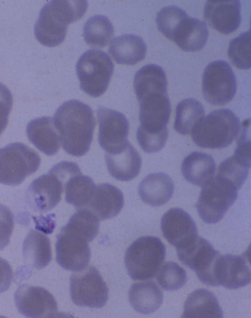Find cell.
<instances>
[{
  "label": "cell",
  "instance_id": "5",
  "mask_svg": "<svg viewBox=\"0 0 251 318\" xmlns=\"http://www.w3.org/2000/svg\"><path fill=\"white\" fill-rule=\"evenodd\" d=\"M166 248L156 237L138 238L127 248L125 263L128 274L133 280L153 278L163 263Z\"/></svg>",
  "mask_w": 251,
  "mask_h": 318
},
{
  "label": "cell",
  "instance_id": "35",
  "mask_svg": "<svg viewBox=\"0 0 251 318\" xmlns=\"http://www.w3.org/2000/svg\"><path fill=\"white\" fill-rule=\"evenodd\" d=\"M228 56L238 68L247 69L251 68L250 30L242 33L230 41Z\"/></svg>",
  "mask_w": 251,
  "mask_h": 318
},
{
  "label": "cell",
  "instance_id": "20",
  "mask_svg": "<svg viewBox=\"0 0 251 318\" xmlns=\"http://www.w3.org/2000/svg\"><path fill=\"white\" fill-rule=\"evenodd\" d=\"M105 159L109 173L112 176L119 180H131L140 173L142 159L129 142L124 149L118 153H106Z\"/></svg>",
  "mask_w": 251,
  "mask_h": 318
},
{
  "label": "cell",
  "instance_id": "14",
  "mask_svg": "<svg viewBox=\"0 0 251 318\" xmlns=\"http://www.w3.org/2000/svg\"><path fill=\"white\" fill-rule=\"evenodd\" d=\"M66 181L67 179L51 168L48 173L31 183L27 189L28 201L35 210H50L60 201Z\"/></svg>",
  "mask_w": 251,
  "mask_h": 318
},
{
  "label": "cell",
  "instance_id": "32",
  "mask_svg": "<svg viewBox=\"0 0 251 318\" xmlns=\"http://www.w3.org/2000/svg\"><path fill=\"white\" fill-rule=\"evenodd\" d=\"M251 167V159L234 153L219 165L217 175L231 182L238 190L246 180Z\"/></svg>",
  "mask_w": 251,
  "mask_h": 318
},
{
  "label": "cell",
  "instance_id": "2",
  "mask_svg": "<svg viewBox=\"0 0 251 318\" xmlns=\"http://www.w3.org/2000/svg\"><path fill=\"white\" fill-rule=\"evenodd\" d=\"M86 0H53L41 9L34 26L37 40L52 47L64 40L68 25L80 19L87 9Z\"/></svg>",
  "mask_w": 251,
  "mask_h": 318
},
{
  "label": "cell",
  "instance_id": "36",
  "mask_svg": "<svg viewBox=\"0 0 251 318\" xmlns=\"http://www.w3.org/2000/svg\"><path fill=\"white\" fill-rule=\"evenodd\" d=\"M14 225L13 213L6 206L0 204V251L9 244Z\"/></svg>",
  "mask_w": 251,
  "mask_h": 318
},
{
  "label": "cell",
  "instance_id": "31",
  "mask_svg": "<svg viewBox=\"0 0 251 318\" xmlns=\"http://www.w3.org/2000/svg\"><path fill=\"white\" fill-rule=\"evenodd\" d=\"M114 34L113 26L105 16L96 15L84 24L83 36L85 42L91 47L103 48L112 40Z\"/></svg>",
  "mask_w": 251,
  "mask_h": 318
},
{
  "label": "cell",
  "instance_id": "13",
  "mask_svg": "<svg viewBox=\"0 0 251 318\" xmlns=\"http://www.w3.org/2000/svg\"><path fill=\"white\" fill-rule=\"evenodd\" d=\"M19 312L28 318H52L57 313L53 296L44 288L26 284L20 285L14 294Z\"/></svg>",
  "mask_w": 251,
  "mask_h": 318
},
{
  "label": "cell",
  "instance_id": "10",
  "mask_svg": "<svg viewBox=\"0 0 251 318\" xmlns=\"http://www.w3.org/2000/svg\"><path fill=\"white\" fill-rule=\"evenodd\" d=\"M176 251L179 260L193 270L202 283L209 286H218L215 269L221 255L208 241L197 236L189 244Z\"/></svg>",
  "mask_w": 251,
  "mask_h": 318
},
{
  "label": "cell",
  "instance_id": "18",
  "mask_svg": "<svg viewBox=\"0 0 251 318\" xmlns=\"http://www.w3.org/2000/svg\"><path fill=\"white\" fill-rule=\"evenodd\" d=\"M124 196L116 186L109 183L96 186L85 208L89 210L100 220L117 215L123 207Z\"/></svg>",
  "mask_w": 251,
  "mask_h": 318
},
{
  "label": "cell",
  "instance_id": "27",
  "mask_svg": "<svg viewBox=\"0 0 251 318\" xmlns=\"http://www.w3.org/2000/svg\"><path fill=\"white\" fill-rule=\"evenodd\" d=\"M23 257L27 264L37 269L47 266L52 259L48 237L37 230H31L24 241Z\"/></svg>",
  "mask_w": 251,
  "mask_h": 318
},
{
  "label": "cell",
  "instance_id": "24",
  "mask_svg": "<svg viewBox=\"0 0 251 318\" xmlns=\"http://www.w3.org/2000/svg\"><path fill=\"white\" fill-rule=\"evenodd\" d=\"M216 164L209 154L195 151L187 155L181 166L183 176L193 184L203 187L214 177Z\"/></svg>",
  "mask_w": 251,
  "mask_h": 318
},
{
  "label": "cell",
  "instance_id": "8",
  "mask_svg": "<svg viewBox=\"0 0 251 318\" xmlns=\"http://www.w3.org/2000/svg\"><path fill=\"white\" fill-rule=\"evenodd\" d=\"M238 189L228 180L218 175L202 187L196 207L202 220L215 224L222 219L237 199Z\"/></svg>",
  "mask_w": 251,
  "mask_h": 318
},
{
  "label": "cell",
  "instance_id": "15",
  "mask_svg": "<svg viewBox=\"0 0 251 318\" xmlns=\"http://www.w3.org/2000/svg\"><path fill=\"white\" fill-rule=\"evenodd\" d=\"M161 228L164 237L176 249L186 246L198 236L195 222L179 208H171L163 215Z\"/></svg>",
  "mask_w": 251,
  "mask_h": 318
},
{
  "label": "cell",
  "instance_id": "17",
  "mask_svg": "<svg viewBox=\"0 0 251 318\" xmlns=\"http://www.w3.org/2000/svg\"><path fill=\"white\" fill-rule=\"evenodd\" d=\"M241 9V2L238 0H208L204 6V17L212 28L227 34L239 27Z\"/></svg>",
  "mask_w": 251,
  "mask_h": 318
},
{
  "label": "cell",
  "instance_id": "7",
  "mask_svg": "<svg viewBox=\"0 0 251 318\" xmlns=\"http://www.w3.org/2000/svg\"><path fill=\"white\" fill-rule=\"evenodd\" d=\"M41 158L33 149L21 143L0 148V183L21 184L39 168Z\"/></svg>",
  "mask_w": 251,
  "mask_h": 318
},
{
  "label": "cell",
  "instance_id": "12",
  "mask_svg": "<svg viewBox=\"0 0 251 318\" xmlns=\"http://www.w3.org/2000/svg\"><path fill=\"white\" fill-rule=\"evenodd\" d=\"M99 123L98 140L100 146L109 154L122 151L128 141L129 123L122 113L103 106L97 110Z\"/></svg>",
  "mask_w": 251,
  "mask_h": 318
},
{
  "label": "cell",
  "instance_id": "25",
  "mask_svg": "<svg viewBox=\"0 0 251 318\" xmlns=\"http://www.w3.org/2000/svg\"><path fill=\"white\" fill-rule=\"evenodd\" d=\"M181 317L221 318L223 314L215 295L207 289H201L189 295L185 302Z\"/></svg>",
  "mask_w": 251,
  "mask_h": 318
},
{
  "label": "cell",
  "instance_id": "34",
  "mask_svg": "<svg viewBox=\"0 0 251 318\" xmlns=\"http://www.w3.org/2000/svg\"><path fill=\"white\" fill-rule=\"evenodd\" d=\"M187 280L185 270L177 263L168 261L160 266L157 272L156 280L164 290L174 291L181 288Z\"/></svg>",
  "mask_w": 251,
  "mask_h": 318
},
{
  "label": "cell",
  "instance_id": "21",
  "mask_svg": "<svg viewBox=\"0 0 251 318\" xmlns=\"http://www.w3.org/2000/svg\"><path fill=\"white\" fill-rule=\"evenodd\" d=\"M172 179L163 173L146 176L138 187L139 195L146 203L153 206L163 205L172 198L174 191Z\"/></svg>",
  "mask_w": 251,
  "mask_h": 318
},
{
  "label": "cell",
  "instance_id": "22",
  "mask_svg": "<svg viewBox=\"0 0 251 318\" xmlns=\"http://www.w3.org/2000/svg\"><path fill=\"white\" fill-rule=\"evenodd\" d=\"M133 86L138 101L150 96L167 94L165 72L155 64H147L141 68L135 75Z\"/></svg>",
  "mask_w": 251,
  "mask_h": 318
},
{
  "label": "cell",
  "instance_id": "29",
  "mask_svg": "<svg viewBox=\"0 0 251 318\" xmlns=\"http://www.w3.org/2000/svg\"><path fill=\"white\" fill-rule=\"evenodd\" d=\"M204 115V107L199 101L193 98L183 100L176 108L174 129L180 134H190Z\"/></svg>",
  "mask_w": 251,
  "mask_h": 318
},
{
  "label": "cell",
  "instance_id": "28",
  "mask_svg": "<svg viewBox=\"0 0 251 318\" xmlns=\"http://www.w3.org/2000/svg\"><path fill=\"white\" fill-rule=\"evenodd\" d=\"M96 185L89 176L78 173L72 176L65 183V200L76 209L85 208Z\"/></svg>",
  "mask_w": 251,
  "mask_h": 318
},
{
  "label": "cell",
  "instance_id": "23",
  "mask_svg": "<svg viewBox=\"0 0 251 318\" xmlns=\"http://www.w3.org/2000/svg\"><path fill=\"white\" fill-rule=\"evenodd\" d=\"M147 46L140 36L125 34L115 37L111 42L109 52L119 64L134 65L144 59Z\"/></svg>",
  "mask_w": 251,
  "mask_h": 318
},
{
  "label": "cell",
  "instance_id": "19",
  "mask_svg": "<svg viewBox=\"0 0 251 318\" xmlns=\"http://www.w3.org/2000/svg\"><path fill=\"white\" fill-rule=\"evenodd\" d=\"M26 134L30 142L47 155L55 154L60 148L59 134L50 117L31 120L27 125Z\"/></svg>",
  "mask_w": 251,
  "mask_h": 318
},
{
  "label": "cell",
  "instance_id": "9",
  "mask_svg": "<svg viewBox=\"0 0 251 318\" xmlns=\"http://www.w3.org/2000/svg\"><path fill=\"white\" fill-rule=\"evenodd\" d=\"M70 291L73 303L80 307L101 308L108 301L107 285L93 265L71 275Z\"/></svg>",
  "mask_w": 251,
  "mask_h": 318
},
{
  "label": "cell",
  "instance_id": "38",
  "mask_svg": "<svg viewBox=\"0 0 251 318\" xmlns=\"http://www.w3.org/2000/svg\"><path fill=\"white\" fill-rule=\"evenodd\" d=\"M13 277L11 265L6 260L0 257V293L7 291Z\"/></svg>",
  "mask_w": 251,
  "mask_h": 318
},
{
  "label": "cell",
  "instance_id": "1",
  "mask_svg": "<svg viewBox=\"0 0 251 318\" xmlns=\"http://www.w3.org/2000/svg\"><path fill=\"white\" fill-rule=\"evenodd\" d=\"M53 119L67 153L81 156L88 151L96 126L93 112L88 105L77 100L67 101L57 109Z\"/></svg>",
  "mask_w": 251,
  "mask_h": 318
},
{
  "label": "cell",
  "instance_id": "37",
  "mask_svg": "<svg viewBox=\"0 0 251 318\" xmlns=\"http://www.w3.org/2000/svg\"><path fill=\"white\" fill-rule=\"evenodd\" d=\"M12 104L11 92L4 85L0 83V135L7 126Z\"/></svg>",
  "mask_w": 251,
  "mask_h": 318
},
{
  "label": "cell",
  "instance_id": "4",
  "mask_svg": "<svg viewBox=\"0 0 251 318\" xmlns=\"http://www.w3.org/2000/svg\"><path fill=\"white\" fill-rule=\"evenodd\" d=\"M240 129L237 116L229 109H221L203 117L191 134L193 142L200 147L222 148L232 143Z\"/></svg>",
  "mask_w": 251,
  "mask_h": 318
},
{
  "label": "cell",
  "instance_id": "33",
  "mask_svg": "<svg viewBox=\"0 0 251 318\" xmlns=\"http://www.w3.org/2000/svg\"><path fill=\"white\" fill-rule=\"evenodd\" d=\"M189 16L182 9L170 5L162 8L157 14L156 23L159 30L173 40L179 26Z\"/></svg>",
  "mask_w": 251,
  "mask_h": 318
},
{
  "label": "cell",
  "instance_id": "11",
  "mask_svg": "<svg viewBox=\"0 0 251 318\" xmlns=\"http://www.w3.org/2000/svg\"><path fill=\"white\" fill-rule=\"evenodd\" d=\"M237 89L235 75L229 64L214 61L205 68L202 92L206 101L214 105H223L232 100Z\"/></svg>",
  "mask_w": 251,
  "mask_h": 318
},
{
  "label": "cell",
  "instance_id": "6",
  "mask_svg": "<svg viewBox=\"0 0 251 318\" xmlns=\"http://www.w3.org/2000/svg\"><path fill=\"white\" fill-rule=\"evenodd\" d=\"M114 71V64L105 52L91 49L78 59L76 72L80 88L91 96L97 97L106 90Z\"/></svg>",
  "mask_w": 251,
  "mask_h": 318
},
{
  "label": "cell",
  "instance_id": "26",
  "mask_svg": "<svg viewBox=\"0 0 251 318\" xmlns=\"http://www.w3.org/2000/svg\"><path fill=\"white\" fill-rule=\"evenodd\" d=\"M128 296L132 307L136 312L148 315L160 307L163 302V294L154 282L146 281L132 284Z\"/></svg>",
  "mask_w": 251,
  "mask_h": 318
},
{
  "label": "cell",
  "instance_id": "16",
  "mask_svg": "<svg viewBox=\"0 0 251 318\" xmlns=\"http://www.w3.org/2000/svg\"><path fill=\"white\" fill-rule=\"evenodd\" d=\"M218 286L237 289L249 284L251 273L250 262L245 255L226 254L219 258L215 269Z\"/></svg>",
  "mask_w": 251,
  "mask_h": 318
},
{
  "label": "cell",
  "instance_id": "30",
  "mask_svg": "<svg viewBox=\"0 0 251 318\" xmlns=\"http://www.w3.org/2000/svg\"><path fill=\"white\" fill-rule=\"evenodd\" d=\"M208 36L206 24L197 18L190 17L174 41L185 51L196 52L203 47Z\"/></svg>",
  "mask_w": 251,
  "mask_h": 318
},
{
  "label": "cell",
  "instance_id": "3",
  "mask_svg": "<svg viewBox=\"0 0 251 318\" xmlns=\"http://www.w3.org/2000/svg\"><path fill=\"white\" fill-rule=\"evenodd\" d=\"M97 235L85 223L70 218L57 235L55 249L58 264L66 270L75 272L85 268L91 258L88 243Z\"/></svg>",
  "mask_w": 251,
  "mask_h": 318
}]
</instances>
